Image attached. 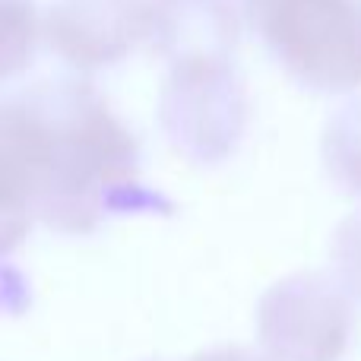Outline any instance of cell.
<instances>
[{"label": "cell", "mask_w": 361, "mask_h": 361, "mask_svg": "<svg viewBox=\"0 0 361 361\" xmlns=\"http://www.w3.org/2000/svg\"><path fill=\"white\" fill-rule=\"evenodd\" d=\"M330 260L339 286L361 298V206L336 225L330 238Z\"/></svg>", "instance_id": "cell-9"}, {"label": "cell", "mask_w": 361, "mask_h": 361, "mask_svg": "<svg viewBox=\"0 0 361 361\" xmlns=\"http://www.w3.org/2000/svg\"><path fill=\"white\" fill-rule=\"evenodd\" d=\"M159 124L190 162L216 165L228 159L247 127V92L235 63L219 57L169 63L159 89Z\"/></svg>", "instance_id": "cell-3"}, {"label": "cell", "mask_w": 361, "mask_h": 361, "mask_svg": "<svg viewBox=\"0 0 361 361\" xmlns=\"http://www.w3.org/2000/svg\"><path fill=\"white\" fill-rule=\"evenodd\" d=\"M238 0H149V42L178 61H231L241 29Z\"/></svg>", "instance_id": "cell-6"}, {"label": "cell", "mask_w": 361, "mask_h": 361, "mask_svg": "<svg viewBox=\"0 0 361 361\" xmlns=\"http://www.w3.org/2000/svg\"><path fill=\"white\" fill-rule=\"evenodd\" d=\"M254 32L288 76L317 92L361 86L358 0H241Z\"/></svg>", "instance_id": "cell-2"}, {"label": "cell", "mask_w": 361, "mask_h": 361, "mask_svg": "<svg viewBox=\"0 0 361 361\" xmlns=\"http://www.w3.org/2000/svg\"><path fill=\"white\" fill-rule=\"evenodd\" d=\"M0 225L13 247L32 222L86 235L105 219L156 209L140 184V143L80 73H57L0 105Z\"/></svg>", "instance_id": "cell-1"}, {"label": "cell", "mask_w": 361, "mask_h": 361, "mask_svg": "<svg viewBox=\"0 0 361 361\" xmlns=\"http://www.w3.org/2000/svg\"><path fill=\"white\" fill-rule=\"evenodd\" d=\"M42 29L70 67H108L149 38V0H51Z\"/></svg>", "instance_id": "cell-5"}, {"label": "cell", "mask_w": 361, "mask_h": 361, "mask_svg": "<svg viewBox=\"0 0 361 361\" xmlns=\"http://www.w3.org/2000/svg\"><path fill=\"white\" fill-rule=\"evenodd\" d=\"M352 324L349 292L324 273H292L257 301V339L269 361H339Z\"/></svg>", "instance_id": "cell-4"}, {"label": "cell", "mask_w": 361, "mask_h": 361, "mask_svg": "<svg viewBox=\"0 0 361 361\" xmlns=\"http://www.w3.org/2000/svg\"><path fill=\"white\" fill-rule=\"evenodd\" d=\"M190 361H260V358H254L250 352H244V349H209V352L193 355Z\"/></svg>", "instance_id": "cell-10"}, {"label": "cell", "mask_w": 361, "mask_h": 361, "mask_svg": "<svg viewBox=\"0 0 361 361\" xmlns=\"http://www.w3.org/2000/svg\"><path fill=\"white\" fill-rule=\"evenodd\" d=\"M0 16H4V32H0V67H4V80L16 76L19 70H25L35 54L38 35H44L42 16H38L32 0H4L0 4Z\"/></svg>", "instance_id": "cell-8"}, {"label": "cell", "mask_w": 361, "mask_h": 361, "mask_svg": "<svg viewBox=\"0 0 361 361\" xmlns=\"http://www.w3.org/2000/svg\"><path fill=\"white\" fill-rule=\"evenodd\" d=\"M358 4H361V0H358Z\"/></svg>", "instance_id": "cell-11"}, {"label": "cell", "mask_w": 361, "mask_h": 361, "mask_svg": "<svg viewBox=\"0 0 361 361\" xmlns=\"http://www.w3.org/2000/svg\"><path fill=\"white\" fill-rule=\"evenodd\" d=\"M320 156L336 184L361 193V95L326 118L320 133Z\"/></svg>", "instance_id": "cell-7"}]
</instances>
